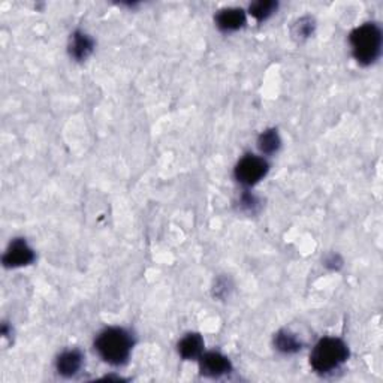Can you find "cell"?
<instances>
[{
	"label": "cell",
	"instance_id": "cell-1",
	"mask_svg": "<svg viewBox=\"0 0 383 383\" xmlns=\"http://www.w3.org/2000/svg\"><path fill=\"white\" fill-rule=\"evenodd\" d=\"M133 348L132 334L118 327L105 328L97 334L95 340V349L97 355L109 365L126 364Z\"/></svg>",
	"mask_w": 383,
	"mask_h": 383
},
{
	"label": "cell",
	"instance_id": "cell-2",
	"mask_svg": "<svg viewBox=\"0 0 383 383\" xmlns=\"http://www.w3.org/2000/svg\"><path fill=\"white\" fill-rule=\"evenodd\" d=\"M355 60L363 66L373 65L382 53V29L376 23H364L349 35Z\"/></svg>",
	"mask_w": 383,
	"mask_h": 383
},
{
	"label": "cell",
	"instance_id": "cell-3",
	"mask_svg": "<svg viewBox=\"0 0 383 383\" xmlns=\"http://www.w3.org/2000/svg\"><path fill=\"white\" fill-rule=\"evenodd\" d=\"M349 358L348 344L336 337L319 340L310 353V364L317 373H331L340 368Z\"/></svg>",
	"mask_w": 383,
	"mask_h": 383
},
{
	"label": "cell",
	"instance_id": "cell-4",
	"mask_svg": "<svg viewBox=\"0 0 383 383\" xmlns=\"http://www.w3.org/2000/svg\"><path fill=\"white\" fill-rule=\"evenodd\" d=\"M269 165L267 160L256 154H245L236 166L233 176L245 188H250L261 181L268 174Z\"/></svg>",
	"mask_w": 383,
	"mask_h": 383
},
{
	"label": "cell",
	"instance_id": "cell-5",
	"mask_svg": "<svg viewBox=\"0 0 383 383\" xmlns=\"http://www.w3.org/2000/svg\"><path fill=\"white\" fill-rule=\"evenodd\" d=\"M33 261H35V252L28 244V241L23 238L12 240L2 257V262L6 268L26 267V265H30Z\"/></svg>",
	"mask_w": 383,
	"mask_h": 383
},
{
	"label": "cell",
	"instance_id": "cell-6",
	"mask_svg": "<svg viewBox=\"0 0 383 383\" xmlns=\"http://www.w3.org/2000/svg\"><path fill=\"white\" fill-rule=\"evenodd\" d=\"M200 368L202 376L219 379L232 372V364L229 358L220 352H207L200 356Z\"/></svg>",
	"mask_w": 383,
	"mask_h": 383
},
{
	"label": "cell",
	"instance_id": "cell-7",
	"mask_svg": "<svg viewBox=\"0 0 383 383\" xmlns=\"http://www.w3.org/2000/svg\"><path fill=\"white\" fill-rule=\"evenodd\" d=\"M214 20L221 32H237L245 24V11L237 6L224 8L217 12Z\"/></svg>",
	"mask_w": 383,
	"mask_h": 383
},
{
	"label": "cell",
	"instance_id": "cell-8",
	"mask_svg": "<svg viewBox=\"0 0 383 383\" xmlns=\"http://www.w3.org/2000/svg\"><path fill=\"white\" fill-rule=\"evenodd\" d=\"M83 364H84L83 353L78 349H71L59 355L56 361V368L60 376L69 379L78 375V372L83 368Z\"/></svg>",
	"mask_w": 383,
	"mask_h": 383
},
{
	"label": "cell",
	"instance_id": "cell-9",
	"mask_svg": "<svg viewBox=\"0 0 383 383\" xmlns=\"http://www.w3.org/2000/svg\"><path fill=\"white\" fill-rule=\"evenodd\" d=\"M93 48L95 41L90 35L83 30H77L71 35L68 49L72 59H75L77 61H83L93 53Z\"/></svg>",
	"mask_w": 383,
	"mask_h": 383
},
{
	"label": "cell",
	"instance_id": "cell-10",
	"mask_svg": "<svg viewBox=\"0 0 383 383\" xmlns=\"http://www.w3.org/2000/svg\"><path fill=\"white\" fill-rule=\"evenodd\" d=\"M178 353L186 361L200 360L204 353V339L197 332H189L178 341Z\"/></svg>",
	"mask_w": 383,
	"mask_h": 383
},
{
	"label": "cell",
	"instance_id": "cell-11",
	"mask_svg": "<svg viewBox=\"0 0 383 383\" xmlns=\"http://www.w3.org/2000/svg\"><path fill=\"white\" fill-rule=\"evenodd\" d=\"M276 349L285 355H293L303 349L301 340L289 329H280L274 336Z\"/></svg>",
	"mask_w": 383,
	"mask_h": 383
},
{
	"label": "cell",
	"instance_id": "cell-12",
	"mask_svg": "<svg viewBox=\"0 0 383 383\" xmlns=\"http://www.w3.org/2000/svg\"><path fill=\"white\" fill-rule=\"evenodd\" d=\"M281 145L280 135L277 129H267L257 138V148L262 154H274Z\"/></svg>",
	"mask_w": 383,
	"mask_h": 383
},
{
	"label": "cell",
	"instance_id": "cell-13",
	"mask_svg": "<svg viewBox=\"0 0 383 383\" xmlns=\"http://www.w3.org/2000/svg\"><path fill=\"white\" fill-rule=\"evenodd\" d=\"M277 8L279 2H274V0H259V2H255L249 6V12L255 20L264 21L273 16Z\"/></svg>",
	"mask_w": 383,
	"mask_h": 383
},
{
	"label": "cell",
	"instance_id": "cell-14",
	"mask_svg": "<svg viewBox=\"0 0 383 383\" xmlns=\"http://www.w3.org/2000/svg\"><path fill=\"white\" fill-rule=\"evenodd\" d=\"M316 28V21L310 16H304L296 20L292 26V36L296 41H304L308 36H312Z\"/></svg>",
	"mask_w": 383,
	"mask_h": 383
},
{
	"label": "cell",
	"instance_id": "cell-15",
	"mask_svg": "<svg viewBox=\"0 0 383 383\" xmlns=\"http://www.w3.org/2000/svg\"><path fill=\"white\" fill-rule=\"evenodd\" d=\"M257 207H259V201H257V197L253 193L245 190L240 196V208L243 209V212L255 214L257 212Z\"/></svg>",
	"mask_w": 383,
	"mask_h": 383
},
{
	"label": "cell",
	"instance_id": "cell-16",
	"mask_svg": "<svg viewBox=\"0 0 383 383\" xmlns=\"http://www.w3.org/2000/svg\"><path fill=\"white\" fill-rule=\"evenodd\" d=\"M325 265L331 269H339L343 265V261L339 255H331L325 261Z\"/></svg>",
	"mask_w": 383,
	"mask_h": 383
}]
</instances>
